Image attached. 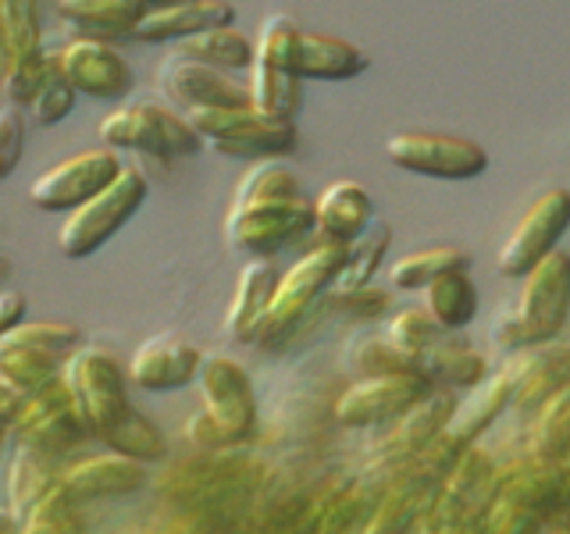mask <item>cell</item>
Wrapping results in <instances>:
<instances>
[{
  "instance_id": "6da1fadb",
  "label": "cell",
  "mask_w": 570,
  "mask_h": 534,
  "mask_svg": "<svg viewBox=\"0 0 570 534\" xmlns=\"http://www.w3.org/2000/svg\"><path fill=\"white\" fill-rule=\"evenodd\" d=\"M570 317V254H552L524 275L513 307L499 310L492 335L503 349H539L557 343Z\"/></svg>"
},
{
  "instance_id": "7a4b0ae2",
  "label": "cell",
  "mask_w": 570,
  "mask_h": 534,
  "mask_svg": "<svg viewBox=\"0 0 570 534\" xmlns=\"http://www.w3.org/2000/svg\"><path fill=\"white\" fill-rule=\"evenodd\" d=\"M65 385L76 399L79 414L89 427V435H97L107 442L121 424L132 421V403L129 392H125V378L129 374L121 370L118 356L104 346H79L71 353V360L65 364Z\"/></svg>"
},
{
  "instance_id": "3957f363",
  "label": "cell",
  "mask_w": 570,
  "mask_h": 534,
  "mask_svg": "<svg viewBox=\"0 0 570 534\" xmlns=\"http://www.w3.org/2000/svg\"><path fill=\"white\" fill-rule=\"evenodd\" d=\"M204 147L239 160H275L296 150V125L267 118L254 107H193L183 111Z\"/></svg>"
},
{
  "instance_id": "277c9868",
  "label": "cell",
  "mask_w": 570,
  "mask_h": 534,
  "mask_svg": "<svg viewBox=\"0 0 570 534\" xmlns=\"http://www.w3.org/2000/svg\"><path fill=\"white\" fill-rule=\"evenodd\" d=\"M296 36L299 26L289 14H267L254 43L249 65V103L267 118L293 121L299 107V71H296Z\"/></svg>"
},
{
  "instance_id": "5b68a950",
  "label": "cell",
  "mask_w": 570,
  "mask_h": 534,
  "mask_svg": "<svg viewBox=\"0 0 570 534\" xmlns=\"http://www.w3.org/2000/svg\"><path fill=\"white\" fill-rule=\"evenodd\" d=\"M147 178H142L139 168H129L115 178L104 192H97L94 200L82 204L79 210H71L68 218L58 228V249L68 260H86L94 257L97 249H104L118 231L125 228V221H132V214L147 204Z\"/></svg>"
},
{
  "instance_id": "8992f818",
  "label": "cell",
  "mask_w": 570,
  "mask_h": 534,
  "mask_svg": "<svg viewBox=\"0 0 570 534\" xmlns=\"http://www.w3.org/2000/svg\"><path fill=\"white\" fill-rule=\"evenodd\" d=\"M100 139L104 147H125V150H139L160 160L171 157H193L204 147L200 132L193 129L186 115L171 111L165 103H150L139 100L129 107H118L104 121H100Z\"/></svg>"
},
{
  "instance_id": "52a82bcc",
  "label": "cell",
  "mask_w": 570,
  "mask_h": 534,
  "mask_svg": "<svg viewBox=\"0 0 570 534\" xmlns=\"http://www.w3.org/2000/svg\"><path fill=\"white\" fill-rule=\"evenodd\" d=\"M499 488V471L485 449H463L445 471L439 492L428 498L424 527H478L485 524Z\"/></svg>"
},
{
  "instance_id": "ba28073f",
  "label": "cell",
  "mask_w": 570,
  "mask_h": 534,
  "mask_svg": "<svg viewBox=\"0 0 570 534\" xmlns=\"http://www.w3.org/2000/svg\"><path fill=\"white\" fill-rule=\"evenodd\" d=\"M311 228H317V210L307 196L228 207V218H225L228 243L254 260H272L278 249L296 243L299 236H307Z\"/></svg>"
},
{
  "instance_id": "9c48e42d",
  "label": "cell",
  "mask_w": 570,
  "mask_h": 534,
  "mask_svg": "<svg viewBox=\"0 0 570 534\" xmlns=\"http://www.w3.org/2000/svg\"><path fill=\"white\" fill-rule=\"evenodd\" d=\"M121 171L125 165L111 147L79 150L32 178L29 204L47 214H71L94 200L97 192H104Z\"/></svg>"
},
{
  "instance_id": "30bf717a",
  "label": "cell",
  "mask_w": 570,
  "mask_h": 534,
  "mask_svg": "<svg viewBox=\"0 0 570 534\" xmlns=\"http://www.w3.org/2000/svg\"><path fill=\"white\" fill-rule=\"evenodd\" d=\"M0 32H4V97L14 107H29L50 71L36 0H0Z\"/></svg>"
},
{
  "instance_id": "8fae6325",
  "label": "cell",
  "mask_w": 570,
  "mask_h": 534,
  "mask_svg": "<svg viewBox=\"0 0 570 534\" xmlns=\"http://www.w3.org/2000/svg\"><path fill=\"white\" fill-rule=\"evenodd\" d=\"M343 264H346V243L321 239L293 267H285L282 281H278V293H275V303H272V310H267L264 328H261L257 338H272V335H282L285 328H293L296 320L307 314L314 296L332 289L338 271H343Z\"/></svg>"
},
{
  "instance_id": "7c38bea8",
  "label": "cell",
  "mask_w": 570,
  "mask_h": 534,
  "mask_svg": "<svg viewBox=\"0 0 570 534\" xmlns=\"http://www.w3.org/2000/svg\"><path fill=\"white\" fill-rule=\"evenodd\" d=\"M385 154L396 168L428 178H478L489 168V150L468 136L450 132H396L385 139Z\"/></svg>"
},
{
  "instance_id": "4fadbf2b",
  "label": "cell",
  "mask_w": 570,
  "mask_h": 534,
  "mask_svg": "<svg viewBox=\"0 0 570 534\" xmlns=\"http://www.w3.org/2000/svg\"><path fill=\"white\" fill-rule=\"evenodd\" d=\"M432 382L424 370L379 374V378H356L343 396L335 399V421L343 427H374L396 424L410 414L424 396H432Z\"/></svg>"
},
{
  "instance_id": "5bb4252c",
  "label": "cell",
  "mask_w": 570,
  "mask_h": 534,
  "mask_svg": "<svg viewBox=\"0 0 570 534\" xmlns=\"http://www.w3.org/2000/svg\"><path fill=\"white\" fill-rule=\"evenodd\" d=\"M570 231V189H546L534 200L521 221L513 225L503 249H499V271L507 278H524L531 267H539L560 239Z\"/></svg>"
},
{
  "instance_id": "9a60e30c",
  "label": "cell",
  "mask_w": 570,
  "mask_h": 534,
  "mask_svg": "<svg viewBox=\"0 0 570 534\" xmlns=\"http://www.w3.org/2000/svg\"><path fill=\"white\" fill-rule=\"evenodd\" d=\"M11 435L18 438V445H32L40 453H68L89 435V427L79 414L76 399L65 385V378H58L53 385H47L43 392L29 396L22 417L14 421Z\"/></svg>"
},
{
  "instance_id": "2e32d148",
  "label": "cell",
  "mask_w": 570,
  "mask_h": 534,
  "mask_svg": "<svg viewBox=\"0 0 570 534\" xmlns=\"http://www.w3.org/2000/svg\"><path fill=\"white\" fill-rule=\"evenodd\" d=\"M196 382H200L204 409L225 427L232 438L246 442L249 435H254V427H257V392H254V382H249L246 367L236 360V356L210 353Z\"/></svg>"
},
{
  "instance_id": "e0dca14e",
  "label": "cell",
  "mask_w": 570,
  "mask_h": 534,
  "mask_svg": "<svg viewBox=\"0 0 570 534\" xmlns=\"http://www.w3.org/2000/svg\"><path fill=\"white\" fill-rule=\"evenodd\" d=\"M61 71L76 93L94 100H121L132 89V68L111 43L94 36H76L61 47Z\"/></svg>"
},
{
  "instance_id": "ac0fdd59",
  "label": "cell",
  "mask_w": 570,
  "mask_h": 534,
  "mask_svg": "<svg viewBox=\"0 0 570 534\" xmlns=\"http://www.w3.org/2000/svg\"><path fill=\"white\" fill-rule=\"evenodd\" d=\"M207 356L183 335H154L129 356V382L142 392H178L200 378Z\"/></svg>"
},
{
  "instance_id": "d6986e66",
  "label": "cell",
  "mask_w": 570,
  "mask_h": 534,
  "mask_svg": "<svg viewBox=\"0 0 570 534\" xmlns=\"http://www.w3.org/2000/svg\"><path fill=\"white\" fill-rule=\"evenodd\" d=\"M160 89L178 103L193 111V107H254L249 103V86L228 79V71L210 68L204 61H193L175 53L157 71Z\"/></svg>"
},
{
  "instance_id": "ffe728a7",
  "label": "cell",
  "mask_w": 570,
  "mask_h": 534,
  "mask_svg": "<svg viewBox=\"0 0 570 534\" xmlns=\"http://www.w3.org/2000/svg\"><path fill=\"white\" fill-rule=\"evenodd\" d=\"M147 463H139L132 456L121 453H100L79 463H68L58 474V488L71 498V503H97V498H115V495H129L142 488L147 481Z\"/></svg>"
},
{
  "instance_id": "44dd1931",
  "label": "cell",
  "mask_w": 570,
  "mask_h": 534,
  "mask_svg": "<svg viewBox=\"0 0 570 534\" xmlns=\"http://www.w3.org/2000/svg\"><path fill=\"white\" fill-rule=\"evenodd\" d=\"M510 403H513V370L507 364V367L492 370L485 382L471 388L468 396L456 403L442 438L456 445V449H471V445L485 435V427H492Z\"/></svg>"
},
{
  "instance_id": "7402d4cb",
  "label": "cell",
  "mask_w": 570,
  "mask_h": 534,
  "mask_svg": "<svg viewBox=\"0 0 570 534\" xmlns=\"http://www.w3.org/2000/svg\"><path fill=\"white\" fill-rule=\"evenodd\" d=\"M236 22V8L228 0H186V4L147 11L136 26L132 40L142 43H183L189 36H200L207 29L232 26Z\"/></svg>"
},
{
  "instance_id": "603a6c76",
  "label": "cell",
  "mask_w": 570,
  "mask_h": 534,
  "mask_svg": "<svg viewBox=\"0 0 570 534\" xmlns=\"http://www.w3.org/2000/svg\"><path fill=\"white\" fill-rule=\"evenodd\" d=\"M278 281H282V271L272 260H249L239 271L236 296H232L228 314H225V328L236 343H257L264 317L275 303Z\"/></svg>"
},
{
  "instance_id": "cb8c5ba5",
  "label": "cell",
  "mask_w": 570,
  "mask_h": 534,
  "mask_svg": "<svg viewBox=\"0 0 570 534\" xmlns=\"http://www.w3.org/2000/svg\"><path fill=\"white\" fill-rule=\"evenodd\" d=\"M371 58L367 53L343 40V36L299 29L296 36V71L299 79H321V82H343L356 79L361 71H367Z\"/></svg>"
},
{
  "instance_id": "d4e9b609",
  "label": "cell",
  "mask_w": 570,
  "mask_h": 534,
  "mask_svg": "<svg viewBox=\"0 0 570 534\" xmlns=\"http://www.w3.org/2000/svg\"><path fill=\"white\" fill-rule=\"evenodd\" d=\"M314 210H317V236L332 243H353L374 221L371 192L361 182H353V178H338V182L321 189Z\"/></svg>"
},
{
  "instance_id": "484cf974",
  "label": "cell",
  "mask_w": 570,
  "mask_h": 534,
  "mask_svg": "<svg viewBox=\"0 0 570 534\" xmlns=\"http://www.w3.org/2000/svg\"><path fill=\"white\" fill-rule=\"evenodd\" d=\"M421 370L428 374V382L445 388V392H450V388L471 392V388H478L492 374L485 353L474 349L468 338L453 335V332H445L439 343L432 346V353H428L424 360H421Z\"/></svg>"
},
{
  "instance_id": "4316f807",
  "label": "cell",
  "mask_w": 570,
  "mask_h": 534,
  "mask_svg": "<svg viewBox=\"0 0 570 534\" xmlns=\"http://www.w3.org/2000/svg\"><path fill=\"white\" fill-rule=\"evenodd\" d=\"M513 370V403L521 406H546L557 392L570 382V349L539 346L521 364H510Z\"/></svg>"
},
{
  "instance_id": "83f0119b",
  "label": "cell",
  "mask_w": 570,
  "mask_h": 534,
  "mask_svg": "<svg viewBox=\"0 0 570 534\" xmlns=\"http://www.w3.org/2000/svg\"><path fill=\"white\" fill-rule=\"evenodd\" d=\"M58 474L61 471H53L50 453L32 449V445H18L8 463V513L26 521V516L58 488Z\"/></svg>"
},
{
  "instance_id": "f1b7e54d",
  "label": "cell",
  "mask_w": 570,
  "mask_h": 534,
  "mask_svg": "<svg viewBox=\"0 0 570 534\" xmlns=\"http://www.w3.org/2000/svg\"><path fill=\"white\" fill-rule=\"evenodd\" d=\"M58 14L82 36L107 40V36H132L147 8L139 0H58Z\"/></svg>"
},
{
  "instance_id": "f546056e",
  "label": "cell",
  "mask_w": 570,
  "mask_h": 534,
  "mask_svg": "<svg viewBox=\"0 0 570 534\" xmlns=\"http://www.w3.org/2000/svg\"><path fill=\"white\" fill-rule=\"evenodd\" d=\"M389 246H392V225L374 218L361 236H356L353 243H346V264H343V271H338L332 293L335 296H356V293L371 289L374 275H379L382 264H385Z\"/></svg>"
},
{
  "instance_id": "4dcf8cb0",
  "label": "cell",
  "mask_w": 570,
  "mask_h": 534,
  "mask_svg": "<svg viewBox=\"0 0 570 534\" xmlns=\"http://www.w3.org/2000/svg\"><path fill=\"white\" fill-rule=\"evenodd\" d=\"M468 249L460 246H424L389 264V281L403 293H424L445 271H468Z\"/></svg>"
},
{
  "instance_id": "1f68e13d",
  "label": "cell",
  "mask_w": 570,
  "mask_h": 534,
  "mask_svg": "<svg viewBox=\"0 0 570 534\" xmlns=\"http://www.w3.org/2000/svg\"><path fill=\"white\" fill-rule=\"evenodd\" d=\"M424 307L442 325V332H460L478 314V285L468 271H445L424 289Z\"/></svg>"
},
{
  "instance_id": "d6a6232c",
  "label": "cell",
  "mask_w": 570,
  "mask_h": 534,
  "mask_svg": "<svg viewBox=\"0 0 570 534\" xmlns=\"http://www.w3.org/2000/svg\"><path fill=\"white\" fill-rule=\"evenodd\" d=\"M65 364L68 360H61V356L0 343V382L14 385L18 392H26V396H36V392H43L47 385L58 382L65 374Z\"/></svg>"
},
{
  "instance_id": "836d02e7",
  "label": "cell",
  "mask_w": 570,
  "mask_h": 534,
  "mask_svg": "<svg viewBox=\"0 0 570 534\" xmlns=\"http://www.w3.org/2000/svg\"><path fill=\"white\" fill-rule=\"evenodd\" d=\"M175 53L204 61L210 68H222V71H236V68L249 71V65H254V43H249L236 26H218L200 36H189V40L178 43Z\"/></svg>"
},
{
  "instance_id": "e575fe53",
  "label": "cell",
  "mask_w": 570,
  "mask_h": 534,
  "mask_svg": "<svg viewBox=\"0 0 570 534\" xmlns=\"http://www.w3.org/2000/svg\"><path fill=\"white\" fill-rule=\"evenodd\" d=\"M296 196H303L296 171L285 168L275 157V160H257V165L239 178L232 207H249V204H267V200H296Z\"/></svg>"
},
{
  "instance_id": "d590c367",
  "label": "cell",
  "mask_w": 570,
  "mask_h": 534,
  "mask_svg": "<svg viewBox=\"0 0 570 534\" xmlns=\"http://www.w3.org/2000/svg\"><path fill=\"white\" fill-rule=\"evenodd\" d=\"M528 445L531 453H539L546 459L570 456V382L534 414Z\"/></svg>"
},
{
  "instance_id": "8d00e7d4",
  "label": "cell",
  "mask_w": 570,
  "mask_h": 534,
  "mask_svg": "<svg viewBox=\"0 0 570 534\" xmlns=\"http://www.w3.org/2000/svg\"><path fill=\"white\" fill-rule=\"evenodd\" d=\"M385 335H389V343L406 356V360H414L421 367V360L432 353V346L445 332H442L439 320L428 314V307H406L389 320Z\"/></svg>"
},
{
  "instance_id": "74e56055",
  "label": "cell",
  "mask_w": 570,
  "mask_h": 534,
  "mask_svg": "<svg viewBox=\"0 0 570 534\" xmlns=\"http://www.w3.org/2000/svg\"><path fill=\"white\" fill-rule=\"evenodd\" d=\"M76 86H71L65 79V71H61V50H50V71H47V79L43 86L36 89V97L29 100V118L36 125H58L61 118L71 115V107H76Z\"/></svg>"
},
{
  "instance_id": "f35d334b",
  "label": "cell",
  "mask_w": 570,
  "mask_h": 534,
  "mask_svg": "<svg viewBox=\"0 0 570 534\" xmlns=\"http://www.w3.org/2000/svg\"><path fill=\"white\" fill-rule=\"evenodd\" d=\"M350 367L356 370V378H379V374H400V370H421L414 360H406V356L389 343V335H364L356 338L346 353Z\"/></svg>"
},
{
  "instance_id": "ab89813d",
  "label": "cell",
  "mask_w": 570,
  "mask_h": 534,
  "mask_svg": "<svg viewBox=\"0 0 570 534\" xmlns=\"http://www.w3.org/2000/svg\"><path fill=\"white\" fill-rule=\"evenodd\" d=\"M111 453H121V456H132L139 463H154L165 456V435L157 432V424L147 417V414H132L129 424H121L118 432L104 442Z\"/></svg>"
},
{
  "instance_id": "60d3db41",
  "label": "cell",
  "mask_w": 570,
  "mask_h": 534,
  "mask_svg": "<svg viewBox=\"0 0 570 534\" xmlns=\"http://www.w3.org/2000/svg\"><path fill=\"white\" fill-rule=\"evenodd\" d=\"M22 534H79L76 503H71L61 488H53L43 503L26 516Z\"/></svg>"
},
{
  "instance_id": "b9f144b4",
  "label": "cell",
  "mask_w": 570,
  "mask_h": 534,
  "mask_svg": "<svg viewBox=\"0 0 570 534\" xmlns=\"http://www.w3.org/2000/svg\"><path fill=\"white\" fill-rule=\"evenodd\" d=\"M417 516H421V506H417V498L403 492V495H392L389 503L379 510V516L367 524V534H406L410 527L417 524Z\"/></svg>"
},
{
  "instance_id": "7bdbcfd3",
  "label": "cell",
  "mask_w": 570,
  "mask_h": 534,
  "mask_svg": "<svg viewBox=\"0 0 570 534\" xmlns=\"http://www.w3.org/2000/svg\"><path fill=\"white\" fill-rule=\"evenodd\" d=\"M22 150H26V121L22 111L8 103L4 115H0V175H11L18 168Z\"/></svg>"
},
{
  "instance_id": "ee69618b",
  "label": "cell",
  "mask_w": 570,
  "mask_h": 534,
  "mask_svg": "<svg viewBox=\"0 0 570 534\" xmlns=\"http://www.w3.org/2000/svg\"><path fill=\"white\" fill-rule=\"evenodd\" d=\"M186 438H189V445H196V449H232V445H239L218 421L207 414V409H196L189 417Z\"/></svg>"
},
{
  "instance_id": "f6af8a7d",
  "label": "cell",
  "mask_w": 570,
  "mask_h": 534,
  "mask_svg": "<svg viewBox=\"0 0 570 534\" xmlns=\"http://www.w3.org/2000/svg\"><path fill=\"white\" fill-rule=\"evenodd\" d=\"M26 307H29L26 293H18V289L0 293V335L14 332L18 325H26Z\"/></svg>"
},
{
  "instance_id": "bcb514c9",
  "label": "cell",
  "mask_w": 570,
  "mask_h": 534,
  "mask_svg": "<svg viewBox=\"0 0 570 534\" xmlns=\"http://www.w3.org/2000/svg\"><path fill=\"white\" fill-rule=\"evenodd\" d=\"M492 534H542V516H524V521H513L495 527Z\"/></svg>"
},
{
  "instance_id": "7dc6e473",
  "label": "cell",
  "mask_w": 570,
  "mask_h": 534,
  "mask_svg": "<svg viewBox=\"0 0 570 534\" xmlns=\"http://www.w3.org/2000/svg\"><path fill=\"white\" fill-rule=\"evenodd\" d=\"M560 477H563V485H560V503H570V456L560 459Z\"/></svg>"
},
{
  "instance_id": "c3c4849f",
  "label": "cell",
  "mask_w": 570,
  "mask_h": 534,
  "mask_svg": "<svg viewBox=\"0 0 570 534\" xmlns=\"http://www.w3.org/2000/svg\"><path fill=\"white\" fill-rule=\"evenodd\" d=\"M147 11H160V8H175V4H186V0H139Z\"/></svg>"
},
{
  "instance_id": "681fc988",
  "label": "cell",
  "mask_w": 570,
  "mask_h": 534,
  "mask_svg": "<svg viewBox=\"0 0 570 534\" xmlns=\"http://www.w3.org/2000/svg\"><path fill=\"white\" fill-rule=\"evenodd\" d=\"M542 534H570V527L567 524H560V527H542Z\"/></svg>"
}]
</instances>
